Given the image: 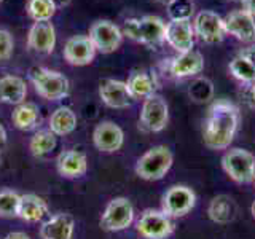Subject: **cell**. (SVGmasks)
<instances>
[{"mask_svg": "<svg viewBox=\"0 0 255 239\" xmlns=\"http://www.w3.org/2000/svg\"><path fill=\"white\" fill-rule=\"evenodd\" d=\"M0 2H2V0H0Z\"/></svg>", "mask_w": 255, "mask_h": 239, "instance_id": "cell-41", "label": "cell"}, {"mask_svg": "<svg viewBox=\"0 0 255 239\" xmlns=\"http://www.w3.org/2000/svg\"><path fill=\"white\" fill-rule=\"evenodd\" d=\"M96 46L88 35H74L64 45V59L70 66H88L96 56Z\"/></svg>", "mask_w": 255, "mask_h": 239, "instance_id": "cell-12", "label": "cell"}, {"mask_svg": "<svg viewBox=\"0 0 255 239\" xmlns=\"http://www.w3.org/2000/svg\"><path fill=\"white\" fill-rule=\"evenodd\" d=\"M21 196L13 190L0 191V217H18Z\"/></svg>", "mask_w": 255, "mask_h": 239, "instance_id": "cell-30", "label": "cell"}, {"mask_svg": "<svg viewBox=\"0 0 255 239\" xmlns=\"http://www.w3.org/2000/svg\"><path fill=\"white\" fill-rule=\"evenodd\" d=\"M251 212H252V215H254V219H255V201L252 203V207H251Z\"/></svg>", "mask_w": 255, "mask_h": 239, "instance_id": "cell-38", "label": "cell"}, {"mask_svg": "<svg viewBox=\"0 0 255 239\" xmlns=\"http://www.w3.org/2000/svg\"><path fill=\"white\" fill-rule=\"evenodd\" d=\"M30 82L38 96L48 101H59L69 94V80L61 72L37 67L30 72Z\"/></svg>", "mask_w": 255, "mask_h": 239, "instance_id": "cell-2", "label": "cell"}, {"mask_svg": "<svg viewBox=\"0 0 255 239\" xmlns=\"http://www.w3.org/2000/svg\"><path fill=\"white\" fill-rule=\"evenodd\" d=\"M193 2L191 0H172L167 3V13L171 19H191L193 16Z\"/></svg>", "mask_w": 255, "mask_h": 239, "instance_id": "cell-31", "label": "cell"}, {"mask_svg": "<svg viewBox=\"0 0 255 239\" xmlns=\"http://www.w3.org/2000/svg\"><path fill=\"white\" fill-rule=\"evenodd\" d=\"M239 56H243L244 59H247L255 67V43L251 45V46H247V48H244V50L239 53Z\"/></svg>", "mask_w": 255, "mask_h": 239, "instance_id": "cell-33", "label": "cell"}, {"mask_svg": "<svg viewBox=\"0 0 255 239\" xmlns=\"http://www.w3.org/2000/svg\"><path fill=\"white\" fill-rule=\"evenodd\" d=\"M48 214V206L45 199H42L37 195H22L19 201V209H18V217L26 220L29 223H37L42 222Z\"/></svg>", "mask_w": 255, "mask_h": 239, "instance_id": "cell-22", "label": "cell"}, {"mask_svg": "<svg viewBox=\"0 0 255 239\" xmlns=\"http://www.w3.org/2000/svg\"><path fill=\"white\" fill-rule=\"evenodd\" d=\"M93 142L98 150L106 151V153H114L123 147L125 132L114 121H102L96 126L93 132Z\"/></svg>", "mask_w": 255, "mask_h": 239, "instance_id": "cell-14", "label": "cell"}, {"mask_svg": "<svg viewBox=\"0 0 255 239\" xmlns=\"http://www.w3.org/2000/svg\"><path fill=\"white\" fill-rule=\"evenodd\" d=\"M222 166L238 183H249L255 179V156L249 150L231 148L222 158Z\"/></svg>", "mask_w": 255, "mask_h": 239, "instance_id": "cell-4", "label": "cell"}, {"mask_svg": "<svg viewBox=\"0 0 255 239\" xmlns=\"http://www.w3.org/2000/svg\"><path fill=\"white\" fill-rule=\"evenodd\" d=\"M227 34L236 37L244 43L255 42V18L246 10L231 11L223 18Z\"/></svg>", "mask_w": 255, "mask_h": 239, "instance_id": "cell-13", "label": "cell"}, {"mask_svg": "<svg viewBox=\"0 0 255 239\" xmlns=\"http://www.w3.org/2000/svg\"><path fill=\"white\" fill-rule=\"evenodd\" d=\"M172 166V153L166 145H156L145 151L135 164V174L143 180H159Z\"/></svg>", "mask_w": 255, "mask_h": 239, "instance_id": "cell-3", "label": "cell"}, {"mask_svg": "<svg viewBox=\"0 0 255 239\" xmlns=\"http://www.w3.org/2000/svg\"><path fill=\"white\" fill-rule=\"evenodd\" d=\"M230 72L235 78L244 83H254L255 82V67L252 64L244 59L243 56H236V58L230 62Z\"/></svg>", "mask_w": 255, "mask_h": 239, "instance_id": "cell-29", "label": "cell"}, {"mask_svg": "<svg viewBox=\"0 0 255 239\" xmlns=\"http://www.w3.org/2000/svg\"><path fill=\"white\" fill-rule=\"evenodd\" d=\"M51 2L56 8H64V6H67L72 0H51Z\"/></svg>", "mask_w": 255, "mask_h": 239, "instance_id": "cell-36", "label": "cell"}, {"mask_svg": "<svg viewBox=\"0 0 255 239\" xmlns=\"http://www.w3.org/2000/svg\"><path fill=\"white\" fill-rule=\"evenodd\" d=\"M196 204L195 191L185 185H174L163 195V212L167 217H183Z\"/></svg>", "mask_w": 255, "mask_h": 239, "instance_id": "cell-9", "label": "cell"}, {"mask_svg": "<svg viewBox=\"0 0 255 239\" xmlns=\"http://www.w3.org/2000/svg\"><path fill=\"white\" fill-rule=\"evenodd\" d=\"M56 10H58V8L53 5L51 0H27V5H26L27 16L34 22L51 21Z\"/></svg>", "mask_w": 255, "mask_h": 239, "instance_id": "cell-28", "label": "cell"}, {"mask_svg": "<svg viewBox=\"0 0 255 239\" xmlns=\"http://www.w3.org/2000/svg\"><path fill=\"white\" fill-rule=\"evenodd\" d=\"M3 239H30L26 233H22V231H13V233L6 235Z\"/></svg>", "mask_w": 255, "mask_h": 239, "instance_id": "cell-35", "label": "cell"}, {"mask_svg": "<svg viewBox=\"0 0 255 239\" xmlns=\"http://www.w3.org/2000/svg\"><path fill=\"white\" fill-rule=\"evenodd\" d=\"M93 45L96 46V50L109 54L118 50L120 45L123 42V32L117 24L107 19H99L93 22V26L90 27V35Z\"/></svg>", "mask_w": 255, "mask_h": 239, "instance_id": "cell-7", "label": "cell"}, {"mask_svg": "<svg viewBox=\"0 0 255 239\" xmlns=\"http://www.w3.org/2000/svg\"><path fill=\"white\" fill-rule=\"evenodd\" d=\"M75 230V220L69 214H56L48 219L40 228L42 239H72Z\"/></svg>", "mask_w": 255, "mask_h": 239, "instance_id": "cell-19", "label": "cell"}, {"mask_svg": "<svg viewBox=\"0 0 255 239\" xmlns=\"http://www.w3.org/2000/svg\"><path fill=\"white\" fill-rule=\"evenodd\" d=\"M204 69V58L196 50H190L185 53H179L174 59H171L169 70L174 77L185 78L199 74Z\"/></svg>", "mask_w": 255, "mask_h": 239, "instance_id": "cell-18", "label": "cell"}, {"mask_svg": "<svg viewBox=\"0 0 255 239\" xmlns=\"http://www.w3.org/2000/svg\"><path fill=\"white\" fill-rule=\"evenodd\" d=\"M164 42L169 43V46L179 53L193 50V43H195L193 22L190 19H171L169 22H166Z\"/></svg>", "mask_w": 255, "mask_h": 239, "instance_id": "cell-11", "label": "cell"}, {"mask_svg": "<svg viewBox=\"0 0 255 239\" xmlns=\"http://www.w3.org/2000/svg\"><path fill=\"white\" fill-rule=\"evenodd\" d=\"M158 2H161V3L167 5V3H171V2H172V0H158Z\"/></svg>", "mask_w": 255, "mask_h": 239, "instance_id": "cell-39", "label": "cell"}, {"mask_svg": "<svg viewBox=\"0 0 255 239\" xmlns=\"http://www.w3.org/2000/svg\"><path fill=\"white\" fill-rule=\"evenodd\" d=\"M137 231L145 239H166L174 231V225L163 211L148 209L137 220Z\"/></svg>", "mask_w": 255, "mask_h": 239, "instance_id": "cell-10", "label": "cell"}, {"mask_svg": "<svg viewBox=\"0 0 255 239\" xmlns=\"http://www.w3.org/2000/svg\"><path fill=\"white\" fill-rule=\"evenodd\" d=\"M254 180H255V179H254Z\"/></svg>", "mask_w": 255, "mask_h": 239, "instance_id": "cell-42", "label": "cell"}, {"mask_svg": "<svg viewBox=\"0 0 255 239\" xmlns=\"http://www.w3.org/2000/svg\"><path fill=\"white\" fill-rule=\"evenodd\" d=\"M134 207L128 198H114L101 217V227L106 231H122L132 225Z\"/></svg>", "mask_w": 255, "mask_h": 239, "instance_id": "cell-5", "label": "cell"}, {"mask_svg": "<svg viewBox=\"0 0 255 239\" xmlns=\"http://www.w3.org/2000/svg\"><path fill=\"white\" fill-rule=\"evenodd\" d=\"M252 94H254V99H255V82L252 83Z\"/></svg>", "mask_w": 255, "mask_h": 239, "instance_id": "cell-40", "label": "cell"}, {"mask_svg": "<svg viewBox=\"0 0 255 239\" xmlns=\"http://www.w3.org/2000/svg\"><path fill=\"white\" fill-rule=\"evenodd\" d=\"M235 212H236L235 203L228 196L214 198L209 204V209H207L211 220H214L215 223H228L230 220H233Z\"/></svg>", "mask_w": 255, "mask_h": 239, "instance_id": "cell-26", "label": "cell"}, {"mask_svg": "<svg viewBox=\"0 0 255 239\" xmlns=\"http://www.w3.org/2000/svg\"><path fill=\"white\" fill-rule=\"evenodd\" d=\"M77 127V115L69 107H59L50 117V131L56 135H67Z\"/></svg>", "mask_w": 255, "mask_h": 239, "instance_id": "cell-24", "label": "cell"}, {"mask_svg": "<svg viewBox=\"0 0 255 239\" xmlns=\"http://www.w3.org/2000/svg\"><path fill=\"white\" fill-rule=\"evenodd\" d=\"M193 30L195 35L204 43H220L227 35L225 24L220 14L214 13L211 10H203L195 16L193 21Z\"/></svg>", "mask_w": 255, "mask_h": 239, "instance_id": "cell-8", "label": "cell"}, {"mask_svg": "<svg viewBox=\"0 0 255 239\" xmlns=\"http://www.w3.org/2000/svg\"><path fill=\"white\" fill-rule=\"evenodd\" d=\"M56 134H53L50 129H42L32 135L29 142V150L34 156L42 158L56 148Z\"/></svg>", "mask_w": 255, "mask_h": 239, "instance_id": "cell-27", "label": "cell"}, {"mask_svg": "<svg viewBox=\"0 0 255 239\" xmlns=\"http://www.w3.org/2000/svg\"><path fill=\"white\" fill-rule=\"evenodd\" d=\"M11 120L18 129L29 131L38 123V107L34 102H22L19 106H16Z\"/></svg>", "mask_w": 255, "mask_h": 239, "instance_id": "cell-25", "label": "cell"}, {"mask_svg": "<svg viewBox=\"0 0 255 239\" xmlns=\"http://www.w3.org/2000/svg\"><path fill=\"white\" fill-rule=\"evenodd\" d=\"M126 85L132 96V99H147L148 96L155 94V90H156L155 77L145 70H137V72H134V74H131Z\"/></svg>", "mask_w": 255, "mask_h": 239, "instance_id": "cell-23", "label": "cell"}, {"mask_svg": "<svg viewBox=\"0 0 255 239\" xmlns=\"http://www.w3.org/2000/svg\"><path fill=\"white\" fill-rule=\"evenodd\" d=\"M5 142H6V131H5V127L0 124V145H3Z\"/></svg>", "mask_w": 255, "mask_h": 239, "instance_id": "cell-37", "label": "cell"}, {"mask_svg": "<svg viewBox=\"0 0 255 239\" xmlns=\"http://www.w3.org/2000/svg\"><path fill=\"white\" fill-rule=\"evenodd\" d=\"M239 124V110L233 102L217 101L209 109L204 124V145L211 150H225L233 142Z\"/></svg>", "mask_w": 255, "mask_h": 239, "instance_id": "cell-1", "label": "cell"}, {"mask_svg": "<svg viewBox=\"0 0 255 239\" xmlns=\"http://www.w3.org/2000/svg\"><path fill=\"white\" fill-rule=\"evenodd\" d=\"M27 45L32 51L50 54L56 46V29L51 21H38L32 24L27 34Z\"/></svg>", "mask_w": 255, "mask_h": 239, "instance_id": "cell-15", "label": "cell"}, {"mask_svg": "<svg viewBox=\"0 0 255 239\" xmlns=\"http://www.w3.org/2000/svg\"><path fill=\"white\" fill-rule=\"evenodd\" d=\"M14 40L13 35L5 29H0V61H8L13 54Z\"/></svg>", "mask_w": 255, "mask_h": 239, "instance_id": "cell-32", "label": "cell"}, {"mask_svg": "<svg viewBox=\"0 0 255 239\" xmlns=\"http://www.w3.org/2000/svg\"><path fill=\"white\" fill-rule=\"evenodd\" d=\"M27 85L18 75H5L0 78V102L2 104H14L19 106L26 101Z\"/></svg>", "mask_w": 255, "mask_h": 239, "instance_id": "cell-21", "label": "cell"}, {"mask_svg": "<svg viewBox=\"0 0 255 239\" xmlns=\"http://www.w3.org/2000/svg\"><path fill=\"white\" fill-rule=\"evenodd\" d=\"M167 120H169V109L166 101L158 94H151L147 99H143L139 123L145 131L159 132L163 131Z\"/></svg>", "mask_w": 255, "mask_h": 239, "instance_id": "cell-6", "label": "cell"}, {"mask_svg": "<svg viewBox=\"0 0 255 239\" xmlns=\"http://www.w3.org/2000/svg\"><path fill=\"white\" fill-rule=\"evenodd\" d=\"M241 2L244 5V10L255 18V0H241Z\"/></svg>", "mask_w": 255, "mask_h": 239, "instance_id": "cell-34", "label": "cell"}, {"mask_svg": "<svg viewBox=\"0 0 255 239\" xmlns=\"http://www.w3.org/2000/svg\"><path fill=\"white\" fill-rule=\"evenodd\" d=\"M56 166H58V172L62 177L77 179L86 174L88 159L82 151L66 150V151H62V153H59L58 159H56Z\"/></svg>", "mask_w": 255, "mask_h": 239, "instance_id": "cell-20", "label": "cell"}, {"mask_svg": "<svg viewBox=\"0 0 255 239\" xmlns=\"http://www.w3.org/2000/svg\"><path fill=\"white\" fill-rule=\"evenodd\" d=\"M166 22L159 16L147 14L137 18V32L135 42H140L147 46H158L164 42Z\"/></svg>", "mask_w": 255, "mask_h": 239, "instance_id": "cell-17", "label": "cell"}, {"mask_svg": "<svg viewBox=\"0 0 255 239\" xmlns=\"http://www.w3.org/2000/svg\"><path fill=\"white\" fill-rule=\"evenodd\" d=\"M99 96L102 102L112 109H128L134 101L132 96L128 90L126 82L107 78L99 85Z\"/></svg>", "mask_w": 255, "mask_h": 239, "instance_id": "cell-16", "label": "cell"}]
</instances>
